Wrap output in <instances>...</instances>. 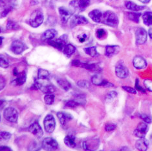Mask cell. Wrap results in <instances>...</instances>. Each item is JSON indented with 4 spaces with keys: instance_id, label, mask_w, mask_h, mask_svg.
I'll use <instances>...</instances> for the list:
<instances>
[{
    "instance_id": "obj_29",
    "label": "cell",
    "mask_w": 152,
    "mask_h": 151,
    "mask_svg": "<svg viewBox=\"0 0 152 151\" xmlns=\"http://www.w3.org/2000/svg\"><path fill=\"white\" fill-rule=\"evenodd\" d=\"M142 20L144 23L147 26L152 25V12H146L142 15Z\"/></svg>"
},
{
    "instance_id": "obj_42",
    "label": "cell",
    "mask_w": 152,
    "mask_h": 151,
    "mask_svg": "<svg viewBox=\"0 0 152 151\" xmlns=\"http://www.w3.org/2000/svg\"><path fill=\"white\" fill-rule=\"evenodd\" d=\"M140 117L141 119H142V120H144L147 123H150L151 122V121H152L151 117L149 116H148V115H146V114L140 115Z\"/></svg>"
},
{
    "instance_id": "obj_54",
    "label": "cell",
    "mask_w": 152,
    "mask_h": 151,
    "mask_svg": "<svg viewBox=\"0 0 152 151\" xmlns=\"http://www.w3.org/2000/svg\"><path fill=\"white\" fill-rule=\"evenodd\" d=\"M3 38L2 37H0V45H1L2 44V43H3Z\"/></svg>"
},
{
    "instance_id": "obj_24",
    "label": "cell",
    "mask_w": 152,
    "mask_h": 151,
    "mask_svg": "<svg viewBox=\"0 0 152 151\" xmlns=\"http://www.w3.org/2000/svg\"><path fill=\"white\" fill-rule=\"evenodd\" d=\"M125 5L126 8L130 10H132V11H139V10H142L145 8V7L138 5L135 4V3L130 1H126L125 2Z\"/></svg>"
},
{
    "instance_id": "obj_53",
    "label": "cell",
    "mask_w": 152,
    "mask_h": 151,
    "mask_svg": "<svg viewBox=\"0 0 152 151\" xmlns=\"http://www.w3.org/2000/svg\"><path fill=\"white\" fill-rule=\"evenodd\" d=\"M3 102H3V100L0 101V108H1V109L3 107V106H4V104H3Z\"/></svg>"
},
{
    "instance_id": "obj_45",
    "label": "cell",
    "mask_w": 152,
    "mask_h": 151,
    "mask_svg": "<svg viewBox=\"0 0 152 151\" xmlns=\"http://www.w3.org/2000/svg\"><path fill=\"white\" fill-rule=\"evenodd\" d=\"M135 88H136V90H138L139 91L145 93V90H144L142 87H140V86L139 85L138 79H137L136 81H135Z\"/></svg>"
},
{
    "instance_id": "obj_1",
    "label": "cell",
    "mask_w": 152,
    "mask_h": 151,
    "mask_svg": "<svg viewBox=\"0 0 152 151\" xmlns=\"http://www.w3.org/2000/svg\"><path fill=\"white\" fill-rule=\"evenodd\" d=\"M101 23L112 27H117L118 24L117 16L112 11H106L102 14Z\"/></svg>"
},
{
    "instance_id": "obj_34",
    "label": "cell",
    "mask_w": 152,
    "mask_h": 151,
    "mask_svg": "<svg viewBox=\"0 0 152 151\" xmlns=\"http://www.w3.org/2000/svg\"><path fill=\"white\" fill-rule=\"evenodd\" d=\"M44 101L48 105H52L55 101V95H53V93H48L44 97Z\"/></svg>"
},
{
    "instance_id": "obj_23",
    "label": "cell",
    "mask_w": 152,
    "mask_h": 151,
    "mask_svg": "<svg viewBox=\"0 0 152 151\" xmlns=\"http://www.w3.org/2000/svg\"><path fill=\"white\" fill-rule=\"evenodd\" d=\"M17 78L12 81V84L14 85H22L26 81V74L25 72H22L21 73H18L17 75Z\"/></svg>"
},
{
    "instance_id": "obj_32",
    "label": "cell",
    "mask_w": 152,
    "mask_h": 151,
    "mask_svg": "<svg viewBox=\"0 0 152 151\" xmlns=\"http://www.w3.org/2000/svg\"><path fill=\"white\" fill-rule=\"evenodd\" d=\"M78 3L80 11H83L89 6L90 0H78Z\"/></svg>"
},
{
    "instance_id": "obj_37",
    "label": "cell",
    "mask_w": 152,
    "mask_h": 151,
    "mask_svg": "<svg viewBox=\"0 0 152 151\" xmlns=\"http://www.w3.org/2000/svg\"><path fill=\"white\" fill-rule=\"evenodd\" d=\"M117 93L115 91H111L109 92L106 96V102L107 103L111 102L112 100L114 99L116 97H117Z\"/></svg>"
},
{
    "instance_id": "obj_22",
    "label": "cell",
    "mask_w": 152,
    "mask_h": 151,
    "mask_svg": "<svg viewBox=\"0 0 152 151\" xmlns=\"http://www.w3.org/2000/svg\"><path fill=\"white\" fill-rule=\"evenodd\" d=\"M57 117L58 118L60 123L62 125H66L68 121L71 120L72 118H73V117H72L71 114L66 113H62V112L58 113Z\"/></svg>"
},
{
    "instance_id": "obj_35",
    "label": "cell",
    "mask_w": 152,
    "mask_h": 151,
    "mask_svg": "<svg viewBox=\"0 0 152 151\" xmlns=\"http://www.w3.org/2000/svg\"><path fill=\"white\" fill-rule=\"evenodd\" d=\"M11 138V134L9 132H0V141H8Z\"/></svg>"
},
{
    "instance_id": "obj_13",
    "label": "cell",
    "mask_w": 152,
    "mask_h": 151,
    "mask_svg": "<svg viewBox=\"0 0 152 151\" xmlns=\"http://www.w3.org/2000/svg\"><path fill=\"white\" fill-rule=\"evenodd\" d=\"M148 127L146 123H140L137 125V128L134 131V134L138 138H144L147 134Z\"/></svg>"
},
{
    "instance_id": "obj_31",
    "label": "cell",
    "mask_w": 152,
    "mask_h": 151,
    "mask_svg": "<svg viewBox=\"0 0 152 151\" xmlns=\"http://www.w3.org/2000/svg\"><path fill=\"white\" fill-rule=\"evenodd\" d=\"M141 15L140 13H136V12H128V19L132 20L135 23H139V17Z\"/></svg>"
},
{
    "instance_id": "obj_10",
    "label": "cell",
    "mask_w": 152,
    "mask_h": 151,
    "mask_svg": "<svg viewBox=\"0 0 152 151\" xmlns=\"http://www.w3.org/2000/svg\"><path fill=\"white\" fill-rule=\"evenodd\" d=\"M34 86L37 89L40 90L43 92L48 94V93H53L55 91V87L50 84H43L42 83L35 80Z\"/></svg>"
},
{
    "instance_id": "obj_48",
    "label": "cell",
    "mask_w": 152,
    "mask_h": 151,
    "mask_svg": "<svg viewBox=\"0 0 152 151\" xmlns=\"http://www.w3.org/2000/svg\"><path fill=\"white\" fill-rule=\"evenodd\" d=\"M10 11V10L9 9H6V10H5L4 11H3V12H2V14H1V15H3V16H5L7 14L9 13V12Z\"/></svg>"
},
{
    "instance_id": "obj_30",
    "label": "cell",
    "mask_w": 152,
    "mask_h": 151,
    "mask_svg": "<svg viewBox=\"0 0 152 151\" xmlns=\"http://www.w3.org/2000/svg\"><path fill=\"white\" fill-rule=\"evenodd\" d=\"M84 51L87 54L93 57L99 56V54L97 52L96 48L95 46H90V47L86 48L84 49Z\"/></svg>"
},
{
    "instance_id": "obj_14",
    "label": "cell",
    "mask_w": 152,
    "mask_h": 151,
    "mask_svg": "<svg viewBox=\"0 0 152 151\" xmlns=\"http://www.w3.org/2000/svg\"><path fill=\"white\" fill-rule=\"evenodd\" d=\"M115 73L119 78L124 79L128 76L129 70L124 65L118 64L115 68Z\"/></svg>"
},
{
    "instance_id": "obj_39",
    "label": "cell",
    "mask_w": 152,
    "mask_h": 151,
    "mask_svg": "<svg viewBox=\"0 0 152 151\" xmlns=\"http://www.w3.org/2000/svg\"><path fill=\"white\" fill-rule=\"evenodd\" d=\"M80 105V104L77 102H76V101L74 100H70L67 102L66 104V107L67 108H74Z\"/></svg>"
},
{
    "instance_id": "obj_40",
    "label": "cell",
    "mask_w": 152,
    "mask_h": 151,
    "mask_svg": "<svg viewBox=\"0 0 152 151\" xmlns=\"http://www.w3.org/2000/svg\"><path fill=\"white\" fill-rule=\"evenodd\" d=\"M144 83L146 89L149 91L152 92V80H150V79H146V80H144Z\"/></svg>"
},
{
    "instance_id": "obj_25",
    "label": "cell",
    "mask_w": 152,
    "mask_h": 151,
    "mask_svg": "<svg viewBox=\"0 0 152 151\" xmlns=\"http://www.w3.org/2000/svg\"><path fill=\"white\" fill-rule=\"evenodd\" d=\"M57 83L60 87L63 90H64L65 91H69V90L71 87V83L66 80H64V79H58V80H57Z\"/></svg>"
},
{
    "instance_id": "obj_6",
    "label": "cell",
    "mask_w": 152,
    "mask_h": 151,
    "mask_svg": "<svg viewBox=\"0 0 152 151\" xmlns=\"http://www.w3.org/2000/svg\"><path fill=\"white\" fill-rule=\"evenodd\" d=\"M136 36V44L143 45L147 41L148 34L146 30L143 28H137L135 32Z\"/></svg>"
},
{
    "instance_id": "obj_55",
    "label": "cell",
    "mask_w": 152,
    "mask_h": 151,
    "mask_svg": "<svg viewBox=\"0 0 152 151\" xmlns=\"http://www.w3.org/2000/svg\"><path fill=\"white\" fill-rule=\"evenodd\" d=\"M1 28H0V33H1Z\"/></svg>"
},
{
    "instance_id": "obj_7",
    "label": "cell",
    "mask_w": 152,
    "mask_h": 151,
    "mask_svg": "<svg viewBox=\"0 0 152 151\" xmlns=\"http://www.w3.org/2000/svg\"><path fill=\"white\" fill-rule=\"evenodd\" d=\"M66 41H67V36L64 35L61 37H60L59 39H56V40L49 41V44L53 46V47H55L56 49L61 51V50H64L65 46L66 45Z\"/></svg>"
},
{
    "instance_id": "obj_4",
    "label": "cell",
    "mask_w": 152,
    "mask_h": 151,
    "mask_svg": "<svg viewBox=\"0 0 152 151\" xmlns=\"http://www.w3.org/2000/svg\"><path fill=\"white\" fill-rule=\"evenodd\" d=\"M5 119L11 123H16L18 119V113L16 109L13 107H8L5 109L3 113Z\"/></svg>"
},
{
    "instance_id": "obj_51",
    "label": "cell",
    "mask_w": 152,
    "mask_h": 151,
    "mask_svg": "<svg viewBox=\"0 0 152 151\" xmlns=\"http://www.w3.org/2000/svg\"><path fill=\"white\" fill-rule=\"evenodd\" d=\"M140 2H142L143 3H148L150 2V0H139Z\"/></svg>"
},
{
    "instance_id": "obj_20",
    "label": "cell",
    "mask_w": 152,
    "mask_h": 151,
    "mask_svg": "<svg viewBox=\"0 0 152 151\" xmlns=\"http://www.w3.org/2000/svg\"><path fill=\"white\" fill-rule=\"evenodd\" d=\"M56 36H57L56 30L53 29V28H50V29L47 30L46 31L43 32V34H42V39L43 40L50 41L55 38Z\"/></svg>"
},
{
    "instance_id": "obj_17",
    "label": "cell",
    "mask_w": 152,
    "mask_h": 151,
    "mask_svg": "<svg viewBox=\"0 0 152 151\" xmlns=\"http://www.w3.org/2000/svg\"><path fill=\"white\" fill-rule=\"evenodd\" d=\"M58 11H59L60 15L61 17V20L62 21V22L65 23H67V21L69 20L71 16H72V12L63 7H60L58 9Z\"/></svg>"
},
{
    "instance_id": "obj_3",
    "label": "cell",
    "mask_w": 152,
    "mask_h": 151,
    "mask_svg": "<svg viewBox=\"0 0 152 151\" xmlns=\"http://www.w3.org/2000/svg\"><path fill=\"white\" fill-rule=\"evenodd\" d=\"M71 64L73 66L84 68V69H86L87 70L93 71V72H96V73H100L101 71L100 67L97 64H95V63L88 64V63H82L81 62H80L79 60H75L72 61Z\"/></svg>"
},
{
    "instance_id": "obj_8",
    "label": "cell",
    "mask_w": 152,
    "mask_h": 151,
    "mask_svg": "<svg viewBox=\"0 0 152 151\" xmlns=\"http://www.w3.org/2000/svg\"><path fill=\"white\" fill-rule=\"evenodd\" d=\"M43 148L46 150H55L58 147V144L55 139L52 138H46L42 142Z\"/></svg>"
},
{
    "instance_id": "obj_28",
    "label": "cell",
    "mask_w": 152,
    "mask_h": 151,
    "mask_svg": "<svg viewBox=\"0 0 152 151\" xmlns=\"http://www.w3.org/2000/svg\"><path fill=\"white\" fill-rule=\"evenodd\" d=\"M64 143L67 147L71 148H74L76 147L75 138L73 136H67L64 138Z\"/></svg>"
},
{
    "instance_id": "obj_41",
    "label": "cell",
    "mask_w": 152,
    "mask_h": 151,
    "mask_svg": "<svg viewBox=\"0 0 152 151\" xmlns=\"http://www.w3.org/2000/svg\"><path fill=\"white\" fill-rule=\"evenodd\" d=\"M117 127V125L113 123H108L105 127V130L107 132H111L114 131Z\"/></svg>"
},
{
    "instance_id": "obj_26",
    "label": "cell",
    "mask_w": 152,
    "mask_h": 151,
    "mask_svg": "<svg viewBox=\"0 0 152 151\" xmlns=\"http://www.w3.org/2000/svg\"><path fill=\"white\" fill-rule=\"evenodd\" d=\"M76 50V48L72 44H67L64 49V53L67 57H69L73 54Z\"/></svg>"
},
{
    "instance_id": "obj_44",
    "label": "cell",
    "mask_w": 152,
    "mask_h": 151,
    "mask_svg": "<svg viewBox=\"0 0 152 151\" xmlns=\"http://www.w3.org/2000/svg\"><path fill=\"white\" fill-rule=\"evenodd\" d=\"M122 89L125 90L126 91H127L129 93H131V94H136V90L133 88H132L130 87H127V86H123Z\"/></svg>"
},
{
    "instance_id": "obj_52",
    "label": "cell",
    "mask_w": 152,
    "mask_h": 151,
    "mask_svg": "<svg viewBox=\"0 0 152 151\" xmlns=\"http://www.w3.org/2000/svg\"><path fill=\"white\" fill-rule=\"evenodd\" d=\"M3 6H5V3L3 2L2 0H0V8H1V7H3Z\"/></svg>"
},
{
    "instance_id": "obj_50",
    "label": "cell",
    "mask_w": 152,
    "mask_h": 151,
    "mask_svg": "<svg viewBox=\"0 0 152 151\" xmlns=\"http://www.w3.org/2000/svg\"><path fill=\"white\" fill-rule=\"evenodd\" d=\"M148 34H149L150 37L152 39V27L150 28L149 29V31H148Z\"/></svg>"
},
{
    "instance_id": "obj_27",
    "label": "cell",
    "mask_w": 152,
    "mask_h": 151,
    "mask_svg": "<svg viewBox=\"0 0 152 151\" xmlns=\"http://www.w3.org/2000/svg\"><path fill=\"white\" fill-rule=\"evenodd\" d=\"M50 74L46 70L39 69L38 71V78L39 80H49Z\"/></svg>"
},
{
    "instance_id": "obj_2",
    "label": "cell",
    "mask_w": 152,
    "mask_h": 151,
    "mask_svg": "<svg viewBox=\"0 0 152 151\" xmlns=\"http://www.w3.org/2000/svg\"><path fill=\"white\" fill-rule=\"evenodd\" d=\"M43 19V13L39 10H36L31 14L30 19H29V24L31 27L34 28L38 27L42 24Z\"/></svg>"
},
{
    "instance_id": "obj_9",
    "label": "cell",
    "mask_w": 152,
    "mask_h": 151,
    "mask_svg": "<svg viewBox=\"0 0 152 151\" xmlns=\"http://www.w3.org/2000/svg\"><path fill=\"white\" fill-rule=\"evenodd\" d=\"M91 81L93 84L97 85V86H102L105 87H113V85L111 83L108 82L107 80L101 76L99 74H96L93 76L91 78Z\"/></svg>"
},
{
    "instance_id": "obj_56",
    "label": "cell",
    "mask_w": 152,
    "mask_h": 151,
    "mask_svg": "<svg viewBox=\"0 0 152 151\" xmlns=\"http://www.w3.org/2000/svg\"><path fill=\"white\" fill-rule=\"evenodd\" d=\"M0 120H1V116H0Z\"/></svg>"
},
{
    "instance_id": "obj_5",
    "label": "cell",
    "mask_w": 152,
    "mask_h": 151,
    "mask_svg": "<svg viewBox=\"0 0 152 151\" xmlns=\"http://www.w3.org/2000/svg\"><path fill=\"white\" fill-rule=\"evenodd\" d=\"M43 125H44L45 130L47 132L49 133H52L55 131L56 127V121L55 118L51 114L47 115L44 120H43Z\"/></svg>"
},
{
    "instance_id": "obj_19",
    "label": "cell",
    "mask_w": 152,
    "mask_h": 151,
    "mask_svg": "<svg viewBox=\"0 0 152 151\" xmlns=\"http://www.w3.org/2000/svg\"><path fill=\"white\" fill-rule=\"evenodd\" d=\"M120 51V47L117 45H107L106 47V55L107 57L115 56Z\"/></svg>"
},
{
    "instance_id": "obj_47",
    "label": "cell",
    "mask_w": 152,
    "mask_h": 151,
    "mask_svg": "<svg viewBox=\"0 0 152 151\" xmlns=\"http://www.w3.org/2000/svg\"><path fill=\"white\" fill-rule=\"evenodd\" d=\"M10 151L11 149H10L9 147L7 146H1L0 147V151Z\"/></svg>"
},
{
    "instance_id": "obj_43",
    "label": "cell",
    "mask_w": 152,
    "mask_h": 151,
    "mask_svg": "<svg viewBox=\"0 0 152 151\" xmlns=\"http://www.w3.org/2000/svg\"><path fill=\"white\" fill-rule=\"evenodd\" d=\"M106 35V31L104 29H99L96 31V36L98 38L101 39L105 36Z\"/></svg>"
},
{
    "instance_id": "obj_21",
    "label": "cell",
    "mask_w": 152,
    "mask_h": 151,
    "mask_svg": "<svg viewBox=\"0 0 152 151\" xmlns=\"http://www.w3.org/2000/svg\"><path fill=\"white\" fill-rule=\"evenodd\" d=\"M89 16L96 23H101L102 17V13L99 10H93L89 13Z\"/></svg>"
},
{
    "instance_id": "obj_12",
    "label": "cell",
    "mask_w": 152,
    "mask_h": 151,
    "mask_svg": "<svg viewBox=\"0 0 152 151\" xmlns=\"http://www.w3.org/2000/svg\"><path fill=\"white\" fill-rule=\"evenodd\" d=\"M10 49L15 54H20L26 49V46L21 41L15 40L12 43Z\"/></svg>"
},
{
    "instance_id": "obj_36",
    "label": "cell",
    "mask_w": 152,
    "mask_h": 151,
    "mask_svg": "<svg viewBox=\"0 0 152 151\" xmlns=\"http://www.w3.org/2000/svg\"><path fill=\"white\" fill-rule=\"evenodd\" d=\"M19 26L15 22L9 20L7 25V28L9 30H17L18 29Z\"/></svg>"
},
{
    "instance_id": "obj_16",
    "label": "cell",
    "mask_w": 152,
    "mask_h": 151,
    "mask_svg": "<svg viewBox=\"0 0 152 151\" xmlns=\"http://www.w3.org/2000/svg\"><path fill=\"white\" fill-rule=\"evenodd\" d=\"M88 23V20H87L85 17L82 16L76 15L73 17V18L71 20L70 25L71 27L73 28L76 27L77 25H82V24H87Z\"/></svg>"
},
{
    "instance_id": "obj_33",
    "label": "cell",
    "mask_w": 152,
    "mask_h": 151,
    "mask_svg": "<svg viewBox=\"0 0 152 151\" xmlns=\"http://www.w3.org/2000/svg\"><path fill=\"white\" fill-rule=\"evenodd\" d=\"M9 62L8 59L4 55L0 54V67L6 69V68L9 67Z\"/></svg>"
},
{
    "instance_id": "obj_49",
    "label": "cell",
    "mask_w": 152,
    "mask_h": 151,
    "mask_svg": "<svg viewBox=\"0 0 152 151\" xmlns=\"http://www.w3.org/2000/svg\"><path fill=\"white\" fill-rule=\"evenodd\" d=\"M86 37H87L86 35H85V34L83 35V37L80 38L79 39H80V42H84L86 39Z\"/></svg>"
},
{
    "instance_id": "obj_15",
    "label": "cell",
    "mask_w": 152,
    "mask_h": 151,
    "mask_svg": "<svg viewBox=\"0 0 152 151\" xmlns=\"http://www.w3.org/2000/svg\"><path fill=\"white\" fill-rule=\"evenodd\" d=\"M133 65L137 69H143L147 66L146 60L141 56H136L133 60Z\"/></svg>"
},
{
    "instance_id": "obj_18",
    "label": "cell",
    "mask_w": 152,
    "mask_h": 151,
    "mask_svg": "<svg viewBox=\"0 0 152 151\" xmlns=\"http://www.w3.org/2000/svg\"><path fill=\"white\" fill-rule=\"evenodd\" d=\"M148 145H149L148 140L144 138H140L135 143L136 148L140 151H146L148 149Z\"/></svg>"
},
{
    "instance_id": "obj_11",
    "label": "cell",
    "mask_w": 152,
    "mask_h": 151,
    "mask_svg": "<svg viewBox=\"0 0 152 151\" xmlns=\"http://www.w3.org/2000/svg\"><path fill=\"white\" fill-rule=\"evenodd\" d=\"M28 131H29L31 133H32V134L35 136L36 137L38 138H41L43 136V130L41 127V126L39 125V124L37 121H35L33 123H32L29 126V127H28Z\"/></svg>"
},
{
    "instance_id": "obj_46",
    "label": "cell",
    "mask_w": 152,
    "mask_h": 151,
    "mask_svg": "<svg viewBox=\"0 0 152 151\" xmlns=\"http://www.w3.org/2000/svg\"><path fill=\"white\" fill-rule=\"evenodd\" d=\"M5 78H3L1 76H0V91H1L2 89H3V88L5 87Z\"/></svg>"
},
{
    "instance_id": "obj_38",
    "label": "cell",
    "mask_w": 152,
    "mask_h": 151,
    "mask_svg": "<svg viewBox=\"0 0 152 151\" xmlns=\"http://www.w3.org/2000/svg\"><path fill=\"white\" fill-rule=\"evenodd\" d=\"M77 85L79 87L83 89H88L89 87V83L88 81L85 80H80L77 82Z\"/></svg>"
}]
</instances>
